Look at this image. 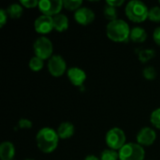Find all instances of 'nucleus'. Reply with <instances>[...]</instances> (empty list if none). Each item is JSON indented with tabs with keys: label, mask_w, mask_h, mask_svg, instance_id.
Wrapping results in <instances>:
<instances>
[{
	"label": "nucleus",
	"mask_w": 160,
	"mask_h": 160,
	"mask_svg": "<svg viewBox=\"0 0 160 160\" xmlns=\"http://www.w3.org/2000/svg\"><path fill=\"white\" fill-rule=\"evenodd\" d=\"M63 5H64V8L68 10L77 11L80 8H82L81 6L82 5V0H64Z\"/></svg>",
	"instance_id": "obj_20"
},
{
	"label": "nucleus",
	"mask_w": 160,
	"mask_h": 160,
	"mask_svg": "<svg viewBox=\"0 0 160 160\" xmlns=\"http://www.w3.org/2000/svg\"><path fill=\"white\" fill-rule=\"evenodd\" d=\"M157 139L156 131L148 127L142 128L137 134V143L143 146L152 145Z\"/></svg>",
	"instance_id": "obj_10"
},
{
	"label": "nucleus",
	"mask_w": 160,
	"mask_h": 160,
	"mask_svg": "<svg viewBox=\"0 0 160 160\" xmlns=\"http://www.w3.org/2000/svg\"><path fill=\"white\" fill-rule=\"evenodd\" d=\"M153 38L155 40V42L160 46V26L159 27H157L153 33Z\"/></svg>",
	"instance_id": "obj_30"
},
{
	"label": "nucleus",
	"mask_w": 160,
	"mask_h": 160,
	"mask_svg": "<svg viewBox=\"0 0 160 160\" xmlns=\"http://www.w3.org/2000/svg\"><path fill=\"white\" fill-rule=\"evenodd\" d=\"M53 29L57 32H64L68 28V19L65 14L59 13L52 17Z\"/></svg>",
	"instance_id": "obj_15"
},
{
	"label": "nucleus",
	"mask_w": 160,
	"mask_h": 160,
	"mask_svg": "<svg viewBox=\"0 0 160 160\" xmlns=\"http://www.w3.org/2000/svg\"><path fill=\"white\" fill-rule=\"evenodd\" d=\"M148 19L152 22H160V7L155 6L149 9L148 13Z\"/></svg>",
	"instance_id": "obj_22"
},
{
	"label": "nucleus",
	"mask_w": 160,
	"mask_h": 160,
	"mask_svg": "<svg viewBox=\"0 0 160 160\" xmlns=\"http://www.w3.org/2000/svg\"><path fill=\"white\" fill-rule=\"evenodd\" d=\"M154 55H155V51H153V50H142L139 53V59L141 60V62L145 63V62H148L151 58H153Z\"/></svg>",
	"instance_id": "obj_23"
},
{
	"label": "nucleus",
	"mask_w": 160,
	"mask_h": 160,
	"mask_svg": "<svg viewBox=\"0 0 160 160\" xmlns=\"http://www.w3.org/2000/svg\"><path fill=\"white\" fill-rule=\"evenodd\" d=\"M34 27L37 33L46 35L49 34L53 29V22H52V17L46 16V15H40L35 20Z\"/></svg>",
	"instance_id": "obj_9"
},
{
	"label": "nucleus",
	"mask_w": 160,
	"mask_h": 160,
	"mask_svg": "<svg viewBox=\"0 0 160 160\" xmlns=\"http://www.w3.org/2000/svg\"><path fill=\"white\" fill-rule=\"evenodd\" d=\"M75 21L81 25H88L91 24L95 20V13L92 9L82 7L80 8L74 14Z\"/></svg>",
	"instance_id": "obj_11"
},
{
	"label": "nucleus",
	"mask_w": 160,
	"mask_h": 160,
	"mask_svg": "<svg viewBox=\"0 0 160 160\" xmlns=\"http://www.w3.org/2000/svg\"><path fill=\"white\" fill-rule=\"evenodd\" d=\"M56 132H57L59 139L66 140V139H69L73 136V134L75 132V128L71 123L64 122L59 125Z\"/></svg>",
	"instance_id": "obj_13"
},
{
	"label": "nucleus",
	"mask_w": 160,
	"mask_h": 160,
	"mask_svg": "<svg viewBox=\"0 0 160 160\" xmlns=\"http://www.w3.org/2000/svg\"><path fill=\"white\" fill-rule=\"evenodd\" d=\"M100 160H119V153L112 149H105L100 155Z\"/></svg>",
	"instance_id": "obj_19"
},
{
	"label": "nucleus",
	"mask_w": 160,
	"mask_h": 160,
	"mask_svg": "<svg viewBox=\"0 0 160 160\" xmlns=\"http://www.w3.org/2000/svg\"><path fill=\"white\" fill-rule=\"evenodd\" d=\"M38 3L39 1H37V0H21L20 1V4L26 8H34L37 6L38 7Z\"/></svg>",
	"instance_id": "obj_26"
},
{
	"label": "nucleus",
	"mask_w": 160,
	"mask_h": 160,
	"mask_svg": "<svg viewBox=\"0 0 160 160\" xmlns=\"http://www.w3.org/2000/svg\"><path fill=\"white\" fill-rule=\"evenodd\" d=\"M130 31L128 22L121 19L110 22L106 27L107 37L114 42H127L130 39Z\"/></svg>",
	"instance_id": "obj_2"
},
{
	"label": "nucleus",
	"mask_w": 160,
	"mask_h": 160,
	"mask_svg": "<svg viewBox=\"0 0 160 160\" xmlns=\"http://www.w3.org/2000/svg\"><path fill=\"white\" fill-rule=\"evenodd\" d=\"M59 137L57 132L51 128H41L36 136V142L38 148L45 154L52 153L58 146Z\"/></svg>",
	"instance_id": "obj_1"
},
{
	"label": "nucleus",
	"mask_w": 160,
	"mask_h": 160,
	"mask_svg": "<svg viewBox=\"0 0 160 160\" xmlns=\"http://www.w3.org/2000/svg\"><path fill=\"white\" fill-rule=\"evenodd\" d=\"M142 75L145 79L147 80H155L157 77V71L155 69V68L153 67H146L143 70H142Z\"/></svg>",
	"instance_id": "obj_25"
},
{
	"label": "nucleus",
	"mask_w": 160,
	"mask_h": 160,
	"mask_svg": "<svg viewBox=\"0 0 160 160\" xmlns=\"http://www.w3.org/2000/svg\"><path fill=\"white\" fill-rule=\"evenodd\" d=\"M48 70L52 77H61L67 71V64L65 59L58 54L52 55L48 61Z\"/></svg>",
	"instance_id": "obj_8"
},
{
	"label": "nucleus",
	"mask_w": 160,
	"mask_h": 160,
	"mask_svg": "<svg viewBox=\"0 0 160 160\" xmlns=\"http://www.w3.org/2000/svg\"><path fill=\"white\" fill-rule=\"evenodd\" d=\"M119 160H143L145 151L142 145L135 142L126 143L119 151Z\"/></svg>",
	"instance_id": "obj_4"
},
{
	"label": "nucleus",
	"mask_w": 160,
	"mask_h": 160,
	"mask_svg": "<svg viewBox=\"0 0 160 160\" xmlns=\"http://www.w3.org/2000/svg\"><path fill=\"white\" fill-rule=\"evenodd\" d=\"M15 155V147L10 142H3L0 145V159L12 160Z\"/></svg>",
	"instance_id": "obj_14"
},
{
	"label": "nucleus",
	"mask_w": 160,
	"mask_h": 160,
	"mask_svg": "<svg viewBox=\"0 0 160 160\" xmlns=\"http://www.w3.org/2000/svg\"><path fill=\"white\" fill-rule=\"evenodd\" d=\"M64 8L62 0H41L38 3V9L42 15L53 17L60 13Z\"/></svg>",
	"instance_id": "obj_7"
},
{
	"label": "nucleus",
	"mask_w": 160,
	"mask_h": 160,
	"mask_svg": "<svg viewBox=\"0 0 160 160\" xmlns=\"http://www.w3.org/2000/svg\"><path fill=\"white\" fill-rule=\"evenodd\" d=\"M8 12L5 9H0V27H3L8 21Z\"/></svg>",
	"instance_id": "obj_28"
},
{
	"label": "nucleus",
	"mask_w": 160,
	"mask_h": 160,
	"mask_svg": "<svg viewBox=\"0 0 160 160\" xmlns=\"http://www.w3.org/2000/svg\"><path fill=\"white\" fill-rule=\"evenodd\" d=\"M103 14H104V17L107 20H109L110 22L117 20V10H116V8H113V7H111L109 5H106V7L104 8V10H103Z\"/></svg>",
	"instance_id": "obj_21"
},
{
	"label": "nucleus",
	"mask_w": 160,
	"mask_h": 160,
	"mask_svg": "<svg viewBox=\"0 0 160 160\" xmlns=\"http://www.w3.org/2000/svg\"><path fill=\"white\" fill-rule=\"evenodd\" d=\"M159 4H160V2H159Z\"/></svg>",
	"instance_id": "obj_33"
},
{
	"label": "nucleus",
	"mask_w": 160,
	"mask_h": 160,
	"mask_svg": "<svg viewBox=\"0 0 160 160\" xmlns=\"http://www.w3.org/2000/svg\"><path fill=\"white\" fill-rule=\"evenodd\" d=\"M84 160H100V158H98V157H96L94 155H89L84 158Z\"/></svg>",
	"instance_id": "obj_31"
},
{
	"label": "nucleus",
	"mask_w": 160,
	"mask_h": 160,
	"mask_svg": "<svg viewBox=\"0 0 160 160\" xmlns=\"http://www.w3.org/2000/svg\"><path fill=\"white\" fill-rule=\"evenodd\" d=\"M105 141L110 149L120 150L126 144V134L121 128H112L107 132Z\"/></svg>",
	"instance_id": "obj_6"
},
{
	"label": "nucleus",
	"mask_w": 160,
	"mask_h": 160,
	"mask_svg": "<svg viewBox=\"0 0 160 160\" xmlns=\"http://www.w3.org/2000/svg\"><path fill=\"white\" fill-rule=\"evenodd\" d=\"M133 42L136 43H142L144 42L147 38V33L142 27H134L130 31V38Z\"/></svg>",
	"instance_id": "obj_16"
},
{
	"label": "nucleus",
	"mask_w": 160,
	"mask_h": 160,
	"mask_svg": "<svg viewBox=\"0 0 160 160\" xmlns=\"http://www.w3.org/2000/svg\"><path fill=\"white\" fill-rule=\"evenodd\" d=\"M7 12L11 19H19L23 13L22 6L21 4H11L8 7Z\"/></svg>",
	"instance_id": "obj_17"
},
{
	"label": "nucleus",
	"mask_w": 160,
	"mask_h": 160,
	"mask_svg": "<svg viewBox=\"0 0 160 160\" xmlns=\"http://www.w3.org/2000/svg\"><path fill=\"white\" fill-rule=\"evenodd\" d=\"M68 78L74 86H82L86 80V74L82 68L73 67L68 70Z\"/></svg>",
	"instance_id": "obj_12"
},
{
	"label": "nucleus",
	"mask_w": 160,
	"mask_h": 160,
	"mask_svg": "<svg viewBox=\"0 0 160 160\" xmlns=\"http://www.w3.org/2000/svg\"><path fill=\"white\" fill-rule=\"evenodd\" d=\"M18 126L22 129H30V128H32L33 124H32V122L30 120H28L26 118H22V119L19 120Z\"/></svg>",
	"instance_id": "obj_27"
},
{
	"label": "nucleus",
	"mask_w": 160,
	"mask_h": 160,
	"mask_svg": "<svg viewBox=\"0 0 160 160\" xmlns=\"http://www.w3.org/2000/svg\"><path fill=\"white\" fill-rule=\"evenodd\" d=\"M127 17L134 22H142L148 19L149 8L147 6L139 0L129 1L125 8Z\"/></svg>",
	"instance_id": "obj_3"
},
{
	"label": "nucleus",
	"mask_w": 160,
	"mask_h": 160,
	"mask_svg": "<svg viewBox=\"0 0 160 160\" xmlns=\"http://www.w3.org/2000/svg\"><path fill=\"white\" fill-rule=\"evenodd\" d=\"M35 56H38L41 58L42 60L50 59L52 56L53 52V46L52 41L45 37H39L38 38L33 45Z\"/></svg>",
	"instance_id": "obj_5"
},
{
	"label": "nucleus",
	"mask_w": 160,
	"mask_h": 160,
	"mask_svg": "<svg viewBox=\"0 0 160 160\" xmlns=\"http://www.w3.org/2000/svg\"><path fill=\"white\" fill-rule=\"evenodd\" d=\"M124 3H125L124 0H109L106 2V5H109L113 8H118V7H121Z\"/></svg>",
	"instance_id": "obj_29"
},
{
	"label": "nucleus",
	"mask_w": 160,
	"mask_h": 160,
	"mask_svg": "<svg viewBox=\"0 0 160 160\" xmlns=\"http://www.w3.org/2000/svg\"><path fill=\"white\" fill-rule=\"evenodd\" d=\"M28 66L31 70H33L35 72L39 71L42 69V68L44 66V60H42L41 58H39L38 56H34L30 59Z\"/></svg>",
	"instance_id": "obj_18"
},
{
	"label": "nucleus",
	"mask_w": 160,
	"mask_h": 160,
	"mask_svg": "<svg viewBox=\"0 0 160 160\" xmlns=\"http://www.w3.org/2000/svg\"><path fill=\"white\" fill-rule=\"evenodd\" d=\"M25 160H34V159H25Z\"/></svg>",
	"instance_id": "obj_32"
},
{
	"label": "nucleus",
	"mask_w": 160,
	"mask_h": 160,
	"mask_svg": "<svg viewBox=\"0 0 160 160\" xmlns=\"http://www.w3.org/2000/svg\"><path fill=\"white\" fill-rule=\"evenodd\" d=\"M150 121L152 125L157 128L158 129H160V108L156 109L150 116Z\"/></svg>",
	"instance_id": "obj_24"
}]
</instances>
